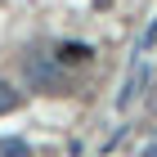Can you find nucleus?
<instances>
[{"label": "nucleus", "mask_w": 157, "mask_h": 157, "mask_svg": "<svg viewBox=\"0 0 157 157\" xmlns=\"http://www.w3.org/2000/svg\"><path fill=\"white\" fill-rule=\"evenodd\" d=\"M27 81L36 85V90H49V94L63 85V81H59V67H54L45 54H27Z\"/></svg>", "instance_id": "f257e3e1"}, {"label": "nucleus", "mask_w": 157, "mask_h": 157, "mask_svg": "<svg viewBox=\"0 0 157 157\" xmlns=\"http://www.w3.org/2000/svg\"><path fill=\"white\" fill-rule=\"evenodd\" d=\"M144 81H148V67H144V63H135V67H130V81H126V90L117 94V108H130L135 94L144 90Z\"/></svg>", "instance_id": "f03ea898"}, {"label": "nucleus", "mask_w": 157, "mask_h": 157, "mask_svg": "<svg viewBox=\"0 0 157 157\" xmlns=\"http://www.w3.org/2000/svg\"><path fill=\"white\" fill-rule=\"evenodd\" d=\"M85 59H90V45H81V40H63L54 49V63H85Z\"/></svg>", "instance_id": "7ed1b4c3"}, {"label": "nucleus", "mask_w": 157, "mask_h": 157, "mask_svg": "<svg viewBox=\"0 0 157 157\" xmlns=\"http://www.w3.org/2000/svg\"><path fill=\"white\" fill-rule=\"evenodd\" d=\"M0 157H32L27 139H0Z\"/></svg>", "instance_id": "20e7f679"}, {"label": "nucleus", "mask_w": 157, "mask_h": 157, "mask_svg": "<svg viewBox=\"0 0 157 157\" xmlns=\"http://www.w3.org/2000/svg\"><path fill=\"white\" fill-rule=\"evenodd\" d=\"M18 108V90H13L9 81H0V117H5V112H13Z\"/></svg>", "instance_id": "39448f33"}, {"label": "nucleus", "mask_w": 157, "mask_h": 157, "mask_svg": "<svg viewBox=\"0 0 157 157\" xmlns=\"http://www.w3.org/2000/svg\"><path fill=\"white\" fill-rule=\"evenodd\" d=\"M144 157H157V144H148V148H144Z\"/></svg>", "instance_id": "423d86ee"}]
</instances>
